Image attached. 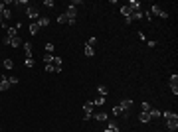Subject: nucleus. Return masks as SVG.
<instances>
[{
    "label": "nucleus",
    "mask_w": 178,
    "mask_h": 132,
    "mask_svg": "<svg viewBox=\"0 0 178 132\" xmlns=\"http://www.w3.org/2000/svg\"><path fill=\"white\" fill-rule=\"evenodd\" d=\"M46 71H48V73H57V71H56V67H54L52 63H46Z\"/></svg>",
    "instance_id": "a878e982"
},
{
    "label": "nucleus",
    "mask_w": 178,
    "mask_h": 132,
    "mask_svg": "<svg viewBox=\"0 0 178 132\" xmlns=\"http://www.w3.org/2000/svg\"><path fill=\"white\" fill-rule=\"evenodd\" d=\"M16 32H18L16 28H6V36H8L10 40H12V38H18V34H16Z\"/></svg>",
    "instance_id": "4468645a"
},
{
    "label": "nucleus",
    "mask_w": 178,
    "mask_h": 132,
    "mask_svg": "<svg viewBox=\"0 0 178 132\" xmlns=\"http://www.w3.org/2000/svg\"><path fill=\"white\" fill-rule=\"evenodd\" d=\"M26 67H34V59L32 57H26Z\"/></svg>",
    "instance_id": "7c9ffc66"
},
{
    "label": "nucleus",
    "mask_w": 178,
    "mask_h": 132,
    "mask_svg": "<svg viewBox=\"0 0 178 132\" xmlns=\"http://www.w3.org/2000/svg\"><path fill=\"white\" fill-rule=\"evenodd\" d=\"M6 89H10L8 77H0V91H6Z\"/></svg>",
    "instance_id": "6e6552de"
},
{
    "label": "nucleus",
    "mask_w": 178,
    "mask_h": 132,
    "mask_svg": "<svg viewBox=\"0 0 178 132\" xmlns=\"http://www.w3.org/2000/svg\"><path fill=\"white\" fill-rule=\"evenodd\" d=\"M28 30H30V34H32V36H36V34L40 32V26H38L36 22H32V24H30V28H28Z\"/></svg>",
    "instance_id": "dca6fc26"
},
{
    "label": "nucleus",
    "mask_w": 178,
    "mask_h": 132,
    "mask_svg": "<svg viewBox=\"0 0 178 132\" xmlns=\"http://www.w3.org/2000/svg\"><path fill=\"white\" fill-rule=\"evenodd\" d=\"M105 132H121V130H119V124L111 120V122L107 124V128H105Z\"/></svg>",
    "instance_id": "0eeeda50"
},
{
    "label": "nucleus",
    "mask_w": 178,
    "mask_h": 132,
    "mask_svg": "<svg viewBox=\"0 0 178 132\" xmlns=\"http://www.w3.org/2000/svg\"><path fill=\"white\" fill-rule=\"evenodd\" d=\"M121 113H123V110L119 109V104H117V107H115V109H113V114H115V116H119V114H121Z\"/></svg>",
    "instance_id": "473e14b6"
},
{
    "label": "nucleus",
    "mask_w": 178,
    "mask_h": 132,
    "mask_svg": "<svg viewBox=\"0 0 178 132\" xmlns=\"http://www.w3.org/2000/svg\"><path fill=\"white\" fill-rule=\"evenodd\" d=\"M10 45H12V47H20V45H24L22 40H20V36H18V38H12V40H10Z\"/></svg>",
    "instance_id": "a211bd4d"
},
{
    "label": "nucleus",
    "mask_w": 178,
    "mask_h": 132,
    "mask_svg": "<svg viewBox=\"0 0 178 132\" xmlns=\"http://www.w3.org/2000/svg\"><path fill=\"white\" fill-rule=\"evenodd\" d=\"M160 116L164 118V120H168V118H174V116H178L176 113H170V110H164V113H160Z\"/></svg>",
    "instance_id": "f3484780"
},
{
    "label": "nucleus",
    "mask_w": 178,
    "mask_h": 132,
    "mask_svg": "<svg viewBox=\"0 0 178 132\" xmlns=\"http://www.w3.org/2000/svg\"><path fill=\"white\" fill-rule=\"evenodd\" d=\"M127 6L131 8V12H141V2L139 0H131V2H127Z\"/></svg>",
    "instance_id": "39448f33"
},
{
    "label": "nucleus",
    "mask_w": 178,
    "mask_h": 132,
    "mask_svg": "<svg viewBox=\"0 0 178 132\" xmlns=\"http://www.w3.org/2000/svg\"><path fill=\"white\" fill-rule=\"evenodd\" d=\"M170 91H172L174 95H178V75L176 73L170 75Z\"/></svg>",
    "instance_id": "7ed1b4c3"
},
{
    "label": "nucleus",
    "mask_w": 178,
    "mask_h": 132,
    "mask_svg": "<svg viewBox=\"0 0 178 132\" xmlns=\"http://www.w3.org/2000/svg\"><path fill=\"white\" fill-rule=\"evenodd\" d=\"M145 20H146V22H150V20H152V16H150V12H149V10L145 12Z\"/></svg>",
    "instance_id": "72a5a7b5"
},
{
    "label": "nucleus",
    "mask_w": 178,
    "mask_h": 132,
    "mask_svg": "<svg viewBox=\"0 0 178 132\" xmlns=\"http://www.w3.org/2000/svg\"><path fill=\"white\" fill-rule=\"evenodd\" d=\"M139 120H141L143 124H149V122H150V116H149V113H141V114H139Z\"/></svg>",
    "instance_id": "ddd939ff"
},
{
    "label": "nucleus",
    "mask_w": 178,
    "mask_h": 132,
    "mask_svg": "<svg viewBox=\"0 0 178 132\" xmlns=\"http://www.w3.org/2000/svg\"><path fill=\"white\" fill-rule=\"evenodd\" d=\"M149 12H150V16H160V18H164V20L168 18V12H164V10L158 8V6H150Z\"/></svg>",
    "instance_id": "f03ea898"
},
{
    "label": "nucleus",
    "mask_w": 178,
    "mask_h": 132,
    "mask_svg": "<svg viewBox=\"0 0 178 132\" xmlns=\"http://www.w3.org/2000/svg\"><path fill=\"white\" fill-rule=\"evenodd\" d=\"M149 116H150V120L160 118V110H158V109H150V110H149Z\"/></svg>",
    "instance_id": "f8f14e48"
},
{
    "label": "nucleus",
    "mask_w": 178,
    "mask_h": 132,
    "mask_svg": "<svg viewBox=\"0 0 178 132\" xmlns=\"http://www.w3.org/2000/svg\"><path fill=\"white\" fill-rule=\"evenodd\" d=\"M2 65H4V69H12V67H14V61H12V59H4Z\"/></svg>",
    "instance_id": "5701e85b"
},
{
    "label": "nucleus",
    "mask_w": 178,
    "mask_h": 132,
    "mask_svg": "<svg viewBox=\"0 0 178 132\" xmlns=\"http://www.w3.org/2000/svg\"><path fill=\"white\" fill-rule=\"evenodd\" d=\"M95 43H97V40H95V38H89V40H87V45L95 47Z\"/></svg>",
    "instance_id": "2f4dec72"
},
{
    "label": "nucleus",
    "mask_w": 178,
    "mask_h": 132,
    "mask_svg": "<svg viewBox=\"0 0 178 132\" xmlns=\"http://www.w3.org/2000/svg\"><path fill=\"white\" fill-rule=\"evenodd\" d=\"M44 6H48V8H54V6H56V2H54V0H46V2H44Z\"/></svg>",
    "instance_id": "c756f323"
},
{
    "label": "nucleus",
    "mask_w": 178,
    "mask_h": 132,
    "mask_svg": "<svg viewBox=\"0 0 178 132\" xmlns=\"http://www.w3.org/2000/svg\"><path fill=\"white\" fill-rule=\"evenodd\" d=\"M0 14H2V20L6 22V20H10V16H12V12H10V8H4L2 12H0Z\"/></svg>",
    "instance_id": "aec40b11"
},
{
    "label": "nucleus",
    "mask_w": 178,
    "mask_h": 132,
    "mask_svg": "<svg viewBox=\"0 0 178 132\" xmlns=\"http://www.w3.org/2000/svg\"><path fill=\"white\" fill-rule=\"evenodd\" d=\"M2 43H4V45H10V38H8V36H4V38H2Z\"/></svg>",
    "instance_id": "f704fd0d"
},
{
    "label": "nucleus",
    "mask_w": 178,
    "mask_h": 132,
    "mask_svg": "<svg viewBox=\"0 0 178 132\" xmlns=\"http://www.w3.org/2000/svg\"><path fill=\"white\" fill-rule=\"evenodd\" d=\"M54 49H56L54 43H46V53H54Z\"/></svg>",
    "instance_id": "cd10ccee"
},
{
    "label": "nucleus",
    "mask_w": 178,
    "mask_h": 132,
    "mask_svg": "<svg viewBox=\"0 0 178 132\" xmlns=\"http://www.w3.org/2000/svg\"><path fill=\"white\" fill-rule=\"evenodd\" d=\"M97 91H99L101 95H103V97H107V93H109V91H107V87H103V85H99V87H97Z\"/></svg>",
    "instance_id": "bb28decb"
},
{
    "label": "nucleus",
    "mask_w": 178,
    "mask_h": 132,
    "mask_svg": "<svg viewBox=\"0 0 178 132\" xmlns=\"http://www.w3.org/2000/svg\"><path fill=\"white\" fill-rule=\"evenodd\" d=\"M52 59H54L52 53H44V63H52Z\"/></svg>",
    "instance_id": "393cba45"
},
{
    "label": "nucleus",
    "mask_w": 178,
    "mask_h": 132,
    "mask_svg": "<svg viewBox=\"0 0 178 132\" xmlns=\"http://www.w3.org/2000/svg\"><path fill=\"white\" fill-rule=\"evenodd\" d=\"M105 101H107V97H103V95H101L99 99L93 101V104H95V107H101V104H105Z\"/></svg>",
    "instance_id": "412c9836"
},
{
    "label": "nucleus",
    "mask_w": 178,
    "mask_h": 132,
    "mask_svg": "<svg viewBox=\"0 0 178 132\" xmlns=\"http://www.w3.org/2000/svg\"><path fill=\"white\" fill-rule=\"evenodd\" d=\"M8 83H10V85H18V77H14V75L8 77Z\"/></svg>",
    "instance_id": "c85d7f7f"
},
{
    "label": "nucleus",
    "mask_w": 178,
    "mask_h": 132,
    "mask_svg": "<svg viewBox=\"0 0 178 132\" xmlns=\"http://www.w3.org/2000/svg\"><path fill=\"white\" fill-rule=\"evenodd\" d=\"M83 51H85V55H87V57H93L95 55V47H91V45L85 43V49H83Z\"/></svg>",
    "instance_id": "2eb2a0df"
},
{
    "label": "nucleus",
    "mask_w": 178,
    "mask_h": 132,
    "mask_svg": "<svg viewBox=\"0 0 178 132\" xmlns=\"http://www.w3.org/2000/svg\"><path fill=\"white\" fill-rule=\"evenodd\" d=\"M93 116H95V120H99V122H105L109 118V114L107 113H97V114H93Z\"/></svg>",
    "instance_id": "9b49d317"
},
{
    "label": "nucleus",
    "mask_w": 178,
    "mask_h": 132,
    "mask_svg": "<svg viewBox=\"0 0 178 132\" xmlns=\"http://www.w3.org/2000/svg\"><path fill=\"white\" fill-rule=\"evenodd\" d=\"M152 109V107H150L149 103H146V101H143V107H141V113H149V110Z\"/></svg>",
    "instance_id": "b1692460"
},
{
    "label": "nucleus",
    "mask_w": 178,
    "mask_h": 132,
    "mask_svg": "<svg viewBox=\"0 0 178 132\" xmlns=\"http://www.w3.org/2000/svg\"><path fill=\"white\" fill-rule=\"evenodd\" d=\"M133 107V101H129V99H125V101H121V104H119V109L125 113V110H129Z\"/></svg>",
    "instance_id": "423d86ee"
},
{
    "label": "nucleus",
    "mask_w": 178,
    "mask_h": 132,
    "mask_svg": "<svg viewBox=\"0 0 178 132\" xmlns=\"http://www.w3.org/2000/svg\"><path fill=\"white\" fill-rule=\"evenodd\" d=\"M36 24L40 26V28H48V24H50V20H48V18H44V16H40V18L36 20Z\"/></svg>",
    "instance_id": "9d476101"
},
{
    "label": "nucleus",
    "mask_w": 178,
    "mask_h": 132,
    "mask_svg": "<svg viewBox=\"0 0 178 132\" xmlns=\"http://www.w3.org/2000/svg\"><path fill=\"white\" fill-rule=\"evenodd\" d=\"M52 65L56 67V71H61V65H63V61H61L60 57H56V55H54V59H52Z\"/></svg>",
    "instance_id": "1a4fd4ad"
},
{
    "label": "nucleus",
    "mask_w": 178,
    "mask_h": 132,
    "mask_svg": "<svg viewBox=\"0 0 178 132\" xmlns=\"http://www.w3.org/2000/svg\"><path fill=\"white\" fill-rule=\"evenodd\" d=\"M0 26H4V28H6V22L2 20V14H0Z\"/></svg>",
    "instance_id": "c9c22d12"
},
{
    "label": "nucleus",
    "mask_w": 178,
    "mask_h": 132,
    "mask_svg": "<svg viewBox=\"0 0 178 132\" xmlns=\"http://www.w3.org/2000/svg\"><path fill=\"white\" fill-rule=\"evenodd\" d=\"M26 14H28V18L32 20V22H36L38 18H40V8H38V6H28V8H26Z\"/></svg>",
    "instance_id": "f257e3e1"
},
{
    "label": "nucleus",
    "mask_w": 178,
    "mask_h": 132,
    "mask_svg": "<svg viewBox=\"0 0 178 132\" xmlns=\"http://www.w3.org/2000/svg\"><path fill=\"white\" fill-rule=\"evenodd\" d=\"M24 51H26V57H32V43H24Z\"/></svg>",
    "instance_id": "4be33fe9"
},
{
    "label": "nucleus",
    "mask_w": 178,
    "mask_h": 132,
    "mask_svg": "<svg viewBox=\"0 0 178 132\" xmlns=\"http://www.w3.org/2000/svg\"><path fill=\"white\" fill-rule=\"evenodd\" d=\"M121 14H123V16H125V18H129V16H131V14H133V12H131V8H129V6H127V4H125V6H121Z\"/></svg>",
    "instance_id": "6ab92c4d"
},
{
    "label": "nucleus",
    "mask_w": 178,
    "mask_h": 132,
    "mask_svg": "<svg viewBox=\"0 0 178 132\" xmlns=\"http://www.w3.org/2000/svg\"><path fill=\"white\" fill-rule=\"evenodd\" d=\"M166 126H168V130L176 132V128H178V116H174V118H168V120H166Z\"/></svg>",
    "instance_id": "20e7f679"
}]
</instances>
